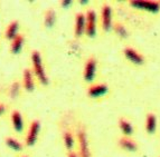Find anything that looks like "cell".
Returning a JSON list of instances; mask_svg holds the SVG:
<instances>
[{
    "label": "cell",
    "instance_id": "cell-1",
    "mask_svg": "<svg viewBox=\"0 0 160 157\" xmlns=\"http://www.w3.org/2000/svg\"><path fill=\"white\" fill-rule=\"evenodd\" d=\"M100 28H101L102 32L104 34H109L112 32L113 25H114V13H113L112 6L109 2H104L101 7V11H100Z\"/></svg>",
    "mask_w": 160,
    "mask_h": 157
},
{
    "label": "cell",
    "instance_id": "cell-2",
    "mask_svg": "<svg viewBox=\"0 0 160 157\" xmlns=\"http://www.w3.org/2000/svg\"><path fill=\"white\" fill-rule=\"evenodd\" d=\"M122 53L126 60L136 67H142L147 62V59H146L143 53L132 46H126L123 48Z\"/></svg>",
    "mask_w": 160,
    "mask_h": 157
},
{
    "label": "cell",
    "instance_id": "cell-3",
    "mask_svg": "<svg viewBox=\"0 0 160 157\" xmlns=\"http://www.w3.org/2000/svg\"><path fill=\"white\" fill-rule=\"evenodd\" d=\"M130 7L139 11L158 15L160 13V1H153V0H140V1H130Z\"/></svg>",
    "mask_w": 160,
    "mask_h": 157
},
{
    "label": "cell",
    "instance_id": "cell-4",
    "mask_svg": "<svg viewBox=\"0 0 160 157\" xmlns=\"http://www.w3.org/2000/svg\"><path fill=\"white\" fill-rule=\"evenodd\" d=\"M76 138H78V155H80V157H92L90 144H88V137L84 126H80L78 128Z\"/></svg>",
    "mask_w": 160,
    "mask_h": 157
},
{
    "label": "cell",
    "instance_id": "cell-5",
    "mask_svg": "<svg viewBox=\"0 0 160 157\" xmlns=\"http://www.w3.org/2000/svg\"><path fill=\"white\" fill-rule=\"evenodd\" d=\"M98 75V59L94 56H90L85 61L84 69H83V79L90 85L94 84Z\"/></svg>",
    "mask_w": 160,
    "mask_h": 157
},
{
    "label": "cell",
    "instance_id": "cell-6",
    "mask_svg": "<svg viewBox=\"0 0 160 157\" xmlns=\"http://www.w3.org/2000/svg\"><path fill=\"white\" fill-rule=\"evenodd\" d=\"M86 17V28L85 36L88 38H95L99 27V17L94 9H88L85 13Z\"/></svg>",
    "mask_w": 160,
    "mask_h": 157
},
{
    "label": "cell",
    "instance_id": "cell-7",
    "mask_svg": "<svg viewBox=\"0 0 160 157\" xmlns=\"http://www.w3.org/2000/svg\"><path fill=\"white\" fill-rule=\"evenodd\" d=\"M117 146L128 154H138L140 150L138 141L133 137H126V136H120L117 139Z\"/></svg>",
    "mask_w": 160,
    "mask_h": 157
},
{
    "label": "cell",
    "instance_id": "cell-8",
    "mask_svg": "<svg viewBox=\"0 0 160 157\" xmlns=\"http://www.w3.org/2000/svg\"><path fill=\"white\" fill-rule=\"evenodd\" d=\"M110 87L107 83H94L88 86V95L92 99H103L109 95Z\"/></svg>",
    "mask_w": 160,
    "mask_h": 157
},
{
    "label": "cell",
    "instance_id": "cell-9",
    "mask_svg": "<svg viewBox=\"0 0 160 157\" xmlns=\"http://www.w3.org/2000/svg\"><path fill=\"white\" fill-rule=\"evenodd\" d=\"M32 66H34V70L37 75L38 79L43 85H48V77L46 75L45 70H44L43 62H42V57H40L39 53L38 51H32Z\"/></svg>",
    "mask_w": 160,
    "mask_h": 157
},
{
    "label": "cell",
    "instance_id": "cell-10",
    "mask_svg": "<svg viewBox=\"0 0 160 157\" xmlns=\"http://www.w3.org/2000/svg\"><path fill=\"white\" fill-rule=\"evenodd\" d=\"M144 131L147 135L153 136L158 131V117L155 112H148L144 118Z\"/></svg>",
    "mask_w": 160,
    "mask_h": 157
},
{
    "label": "cell",
    "instance_id": "cell-11",
    "mask_svg": "<svg viewBox=\"0 0 160 157\" xmlns=\"http://www.w3.org/2000/svg\"><path fill=\"white\" fill-rule=\"evenodd\" d=\"M118 127L119 131L121 132V136H126V137H133L136 129H134L133 122H131L127 117H120L118 119Z\"/></svg>",
    "mask_w": 160,
    "mask_h": 157
},
{
    "label": "cell",
    "instance_id": "cell-12",
    "mask_svg": "<svg viewBox=\"0 0 160 157\" xmlns=\"http://www.w3.org/2000/svg\"><path fill=\"white\" fill-rule=\"evenodd\" d=\"M86 28V17L85 13L78 12L75 16V25H74V34L78 38L85 35Z\"/></svg>",
    "mask_w": 160,
    "mask_h": 157
},
{
    "label": "cell",
    "instance_id": "cell-13",
    "mask_svg": "<svg viewBox=\"0 0 160 157\" xmlns=\"http://www.w3.org/2000/svg\"><path fill=\"white\" fill-rule=\"evenodd\" d=\"M112 32L117 36L119 39L121 40H127L130 38V31H129V28L127 27L126 24H123L120 20H115L114 25H113V29Z\"/></svg>",
    "mask_w": 160,
    "mask_h": 157
},
{
    "label": "cell",
    "instance_id": "cell-14",
    "mask_svg": "<svg viewBox=\"0 0 160 157\" xmlns=\"http://www.w3.org/2000/svg\"><path fill=\"white\" fill-rule=\"evenodd\" d=\"M39 128H40V124L38 120H34V122L30 124L29 131H28L27 138H26V144L28 145V146H32V145L35 144L36 138H37L38 132H39Z\"/></svg>",
    "mask_w": 160,
    "mask_h": 157
},
{
    "label": "cell",
    "instance_id": "cell-15",
    "mask_svg": "<svg viewBox=\"0 0 160 157\" xmlns=\"http://www.w3.org/2000/svg\"><path fill=\"white\" fill-rule=\"evenodd\" d=\"M11 120H12V127L17 133H20L24 128V122H22V114L18 110H15L11 114Z\"/></svg>",
    "mask_w": 160,
    "mask_h": 157
},
{
    "label": "cell",
    "instance_id": "cell-16",
    "mask_svg": "<svg viewBox=\"0 0 160 157\" xmlns=\"http://www.w3.org/2000/svg\"><path fill=\"white\" fill-rule=\"evenodd\" d=\"M63 141H64V145L67 150H68V152H72L75 145V138H74V136H73V134L69 131L64 132V134H63Z\"/></svg>",
    "mask_w": 160,
    "mask_h": 157
},
{
    "label": "cell",
    "instance_id": "cell-17",
    "mask_svg": "<svg viewBox=\"0 0 160 157\" xmlns=\"http://www.w3.org/2000/svg\"><path fill=\"white\" fill-rule=\"evenodd\" d=\"M24 86L26 90L28 91L34 89V79H32V75L29 69L24 70Z\"/></svg>",
    "mask_w": 160,
    "mask_h": 157
},
{
    "label": "cell",
    "instance_id": "cell-18",
    "mask_svg": "<svg viewBox=\"0 0 160 157\" xmlns=\"http://www.w3.org/2000/svg\"><path fill=\"white\" fill-rule=\"evenodd\" d=\"M22 44H24V37L22 35H17L11 41V51L13 53H18L22 49Z\"/></svg>",
    "mask_w": 160,
    "mask_h": 157
},
{
    "label": "cell",
    "instance_id": "cell-19",
    "mask_svg": "<svg viewBox=\"0 0 160 157\" xmlns=\"http://www.w3.org/2000/svg\"><path fill=\"white\" fill-rule=\"evenodd\" d=\"M17 29H18V22L17 21L10 22V25H9L7 30H6V37L8 38V39L12 40L13 38L18 35V34H17Z\"/></svg>",
    "mask_w": 160,
    "mask_h": 157
},
{
    "label": "cell",
    "instance_id": "cell-20",
    "mask_svg": "<svg viewBox=\"0 0 160 157\" xmlns=\"http://www.w3.org/2000/svg\"><path fill=\"white\" fill-rule=\"evenodd\" d=\"M6 144L8 145L10 148H12L13 150H16V152H20L22 149V145L19 143L17 139L12 138V137H8V138H6Z\"/></svg>",
    "mask_w": 160,
    "mask_h": 157
},
{
    "label": "cell",
    "instance_id": "cell-21",
    "mask_svg": "<svg viewBox=\"0 0 160 157\" xmlns=\"http://www.w3.org/2000/svg\"><path fill=\"white\" fill-rule=\"evenodd\" d=\"M55 19H56V15H55V11L49 9L47 10L45 15V25L47 27H52L55 22Z\"/></svg>",
    "mask_w": 160,
    "mask_h": 157
},
{
    "label": "cell",
    "instance_id": "cell-22",
    "mask_svg": "<svg viewBox=\"0 0 160 157\" xmlns=\"http://www.w3.org/2000/svg\"><path fill=\"white\" fill-rule=\"evenodd\" d=\"M18 90H19V85H18V83L12 84V86H11V88H10V96L11 97H16L17 94H18Z\"/></svg>",
    "mask_w": 160,
    "mask_h": 157
},
{
    "label": "cell",
    "instance_id": "cell-23",
    "mask_svg": "<svg viewBox=\"0 0 160 157\" xmlns=\"http://www.w3.org/2000/svg\"><path fill=\"white\" fill-rule=\"evenodd\" d=\"M73 3V1H71V0H63L61 2V5L64 7V8H66V7H68V6H71Z\"/></svg>",
    "mask_w": 160,
    "mask_h": 157
},
{
    "label": "cell",
    "instance_id": "cell-24",
    "mask_svg": "<svg viewBox=\"0 0 160 157\" xmlns=\"http://www.w3.org/2000/svg\"><path fill=\"white\" fill-rule=\"evenodd\" d=\"M67 157H80V155H78L76 152H74V150H72V152H68Z\"/></svg>",
    "mask_w": 160,
    "mask_h": 157
},
{
    "label": "cell",
    "instance_id": "cell-25",
    "mask_svg": "<svg viewBox=\"0 0 160 157\" xmlns=\"http://www.w3.org/2000/svg\"><path fill=\"white\" fill-rule=\"evenodd\" d=\"M3 112H5V106L2 104H0V115L2 114Z\"/></svg>",
    "mask_w": 160,
    "mask_h": 157
},
{
    "label": "cell",
    "instance_id": "cell-26",
    "mask_svg": "<svg viewBox=\"0 0 160 157\" xmlns=\"http://www.w3.org/2000/svg\"><path fill=\"white\" fill-rule=\"evenodd\" d=\"M24 157H27V156H24Z\"/></svg>",
    "mask_w": 160,
    "mask_h": 157
},
{
    "label": "cell",
    "instance_id": "cell-27",
    "mask_svg": "<svg viewBox=\"0 0 160 157\" xmlns=\"http://www.w3.org/2000/svg\"><path fill=\"white\" fill-rule=\"evenodd\" d=\"M159 157H160V156H159Z\"/></svg>",
    "mask_w": 160,
    "mask_h": 157
}]
</instances>
